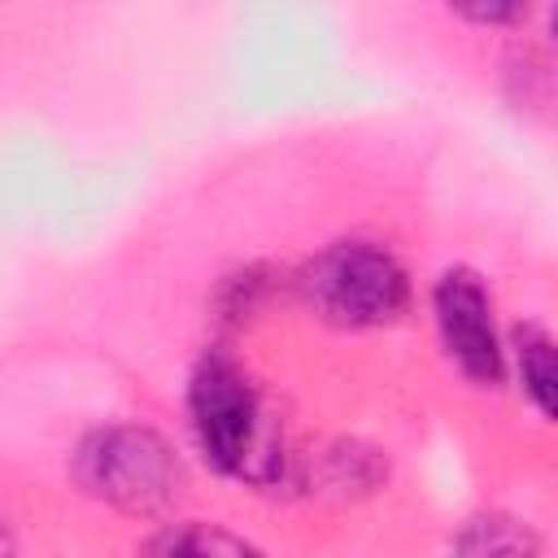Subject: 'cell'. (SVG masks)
Returning a JSON list of instances; mask_svg holds the SVG:
<instances>
[{
	"label": "cell",
	"mask_w": 558,
	"mask_h": 558,
	"mask_svg": "<svg viewBox=\"0 0 558 558\" xmlns=\"http://www.w3.org/2000/svg\"><path fill=\"white\" fill-rule=\"evenodd\" d=\"M187 414L205 458L218 471L253 484H270L279 475L283 453L275 418L266 410V397L231 353L214 349L196 362L187 384Z\"/></svg>",
	"instance_id": "obj_1"
},
{
	"label": "cell",
	"mask_w": 558,
	"mask_h": 558,
	"mask_svg": "<svg viewBox=\"0 0 558 558\" xmlns=\"http://www.w3.org/2000/svg\"><path fill=\"white\" fill-rule=\"evenodd\" d=\"M74 480L113 510L157 514L179 497L183 466L153 427L113 423L83 440L74 453Z\"/></svg>",
	"instance_id": "obj_2"
},
{
	"label": "cell",
	"mask_w": 558,
	"mask_h": 558,
	"mask_svg": "<svg viewBox=\"0 0 558 558\" xmlns=\"http://www.w3.org/2000/svg\"><path fill=\"white\" fill-rule=\"evenodd\" d=\"M301 296L336 327H384L410 301L405 266L366 240H340L301 270Z\"/></svg>",
	"instance_id": "obj_3"
},
{
	"label": "cell",
	"mask_w": 558,
	"mask_h": 558,
	"mask_svg": "<svg viewBox=\"0 0 558 558\" xmlns=\"http://www.w3.org/2000/svg\"><path fill=\"white\" fill-rule=\"evenodd\" d=\"M432 310H436L440 344L458 362V371L475 384H497L506 357H501L493 301H488L484 283L471 270H445L432 292Z\"/></svg>",
	"instance_id": "obj_4"
},
{
	"label": "cell",
	"mask_w": 558,
	"mask_h": 558,
	"mask_svg": "<svg viewBox=\"0 0 558 558\" xmlns=\"http://www.w3.org/2000/svg\"><path fill=\"white\" fill-rule=\"evenodd\" d=\"M135 558H262L244 536L218 523H174L157 532Z\"/></svg>",
	"instance_id": "obj_5"
},
{
	"label": "cell",
	"mask_w": 558,
	"mask_h": 558,
	"mask_svg": "<svg viewBox=\"0 0 558 558\" xmlns=\"http://www.w3.org/2000/svg\"><path fill=\"white\" fill-rule=\"evenodd\" d=\"M514 357H519V379H523V397L536 405L541 418L554 414V397H558V366H554V340L545 327L523 323L514 331Z\"/></svg>",
	"instance_id": "obj_6"
},
{
	"label": "cell",
	"mask_w": 558,
	"mask_h": 558,
	"mask_svg": "<svg viewBox=\"0 0 558 558\" xmlns=\"http://www.w3.org/2000/svg\"><path fill=\"white\" fill-rule=\"evenodd\" d=\"M462 549L471 558H532L541 549V536L519 519H480L466 527Z\"/></svg>",
	"instance_id": "obj_7"
},
{
	"label": "cell",
	"mask_w": 558,
	"mask_h": 558,
	"mask_svg": "<svg viewBox=\"0 0 558 558\" xmlns=\"http://www.w3.org/2000/svg\"><path fill=\"white\" fill-rule=\"evenodd\" d=\"M262 270H240V275H231L227 283H222V318H244V314H253L257 310V301H262Z\"/></svg>",
	"instance_id": "obj_8"
},
{
	"label": "cell",
	"mask_w": 558,
	"mask_h": 558,
	"mask_svg": "<svg viewBox=\"0 0 558 558\" xmlns=\"http://www.w3.org/2000/svg\"><path fill=\"white\" fill-rule=\"evenodd\" d=\"M458 13H462V17H471V22H488V26L523 17V9H519V4H466V9H458Z\"/></svg>",
	"instance_id": "obj_9"
}]
</instances>
